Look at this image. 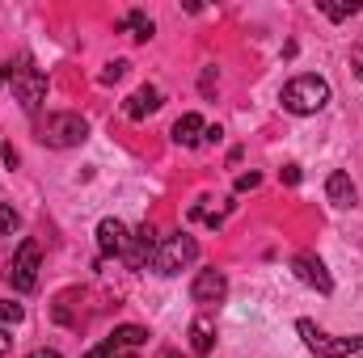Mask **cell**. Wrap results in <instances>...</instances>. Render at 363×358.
<instances>
[{"mask_svg":"<svg viewBox=\"0 0 363 358\" xmlns=\"http://www.w3.org/2000/svg\"><path fill=\"white\" fill-rule=\"evenodd\" d=\"M351 68H355V76L363 81V47H355V51H351Z\"/></svg>","mask_w":363,"mask_h":358,"instance_id":"cell-23","label":"cell"},{"mask_svg":"<svg viewBox=\"0 0 363 358\" xmlns=\"http://www.w3.org/2000/svg\"><path fill=\"white\" fill-rule=\"evenodd\" d=\"M194 258H199L194 236L178 232V236H165V241L157 245V262H152V270H157V274H165V278H174V274H182Z\"/></svg>","mask_w":363,"mask_h":358,"instance_id":"cell-5","label":"cell"},{"mask_svg":"<svg viewBox=\"0 0 363 358\" xmlns=\"http://www.w3.org/2000/svg\"><path fill=\"white\" fill-rule=\"evenodd\" d=\"M296 333L304 337V346L317 358H347V354H359L363 350V337H330L313 321H296Z\"/></svg>","mask_w":363,"mask_h":358,"instance_id":"cell-4","label":"cell"},{"mask_svg":"<svg viewBox=\"0 0 363 358\" xmlns=\"http://www.w3.org/2000/svg\"><path fill=\"white\" fill-rule=\"evenodd\" d=\"M123 30H131V38H135V42H148V38L157 34V25H152V17H148L144 8H131V13L123 17Z\"/></svg>","mask_w":363,"mask_h":358,"instance_id":"cell-15","label":"cell"},{"mask_svg":"<svg viewBox=\"0 0 363 358\" xmlns=\"http://www.w3.org/2000/svg\"><path fill=\"white\" fill-rule=\"evenodd\" d=\"M127 245H131V232L123 219H101L97 224V249L101 258H127Z\"/></svg>","mask_w":363,"mask_h":358,"instance_id":"cell-10","label":"cell"},{"mask_svg":"<svg viewBox=\"0 0 363 358\" xmlns=\"http://www.w3.org/2000/svg\"><path fill=\"white\" fill-rule=\"evenodd\" d=\"M157 245H161V236H157V228L152 224H140L135 232H131V245H127V266L131 270H148L157 262Z\"/></svg>","mask_w":363,"mask_h":358,"instance_id":"cell-7","label":"cell"},{"mask_svg":"<svg viewBox=\"0 0 363 358\" xmlns=\"http://www.w3.org/2000/svg\"><path fill=\"white\" fill-rule=\"evenodd\" d=\"M325 194H330L334 207H355V185H351V178H347L342 169L325 178Z\"/></svg>","mask_w":363,"mask_h":358,"instance_id":"cell-14","label":"cell"},{"mask_svg":"<svg viewBox=\"0 0 363 358\" xmlns=\"http://www.w3.org/2000/svg\"><path fill=\"white\" fill-rule=\"evenodd\" d=\"M85 358H110V346L101 342V346H93V350H89V354H85Z\"/></svg>","mask_w":363,"mask_h":358,"instance_id":"cell-28","label":"cell"},{"mask_svg":"<svg viewBox=\"0 0 363 358\" xmlns=\"http://www.w3.org/2000/svg\"><path fill=\"white\" fill-rule=\"evenodd\" d=\"M38 139L47 148H81L89 139V122L72 110H60V114H47L38 122Z\"/></svg>","mask_w":363,"mask_h":358,"instance_id":"cell-2","label":"cell"},{"mask_svg":"<svg viewBox=\"0 0 363 358\" xmlns=\"http://www.w3.org/2000/svg\"><path fill=\"white\" fill-rule=\"evenodd\" d=\"M279 178L287 181V185H300V169H296V165H283V173H279Z\"/></svg>","mask_w":363,"mask_h":358,"instance_id":"cell-22","label":"cell"},{"mask_svg":"<svg viewBox=\"0 0 363 358\" xmlns=\"http://www.w3.org/2000/svg\"><path fill=\"white\" fill-rule=\"evenodd\" d=\"M321 13H325L330 21H347V17H355V13H359V0H342V4H321Z\"/></svg>","mask_w":363,"mask_h":358,"instance_id":"cell-17","label":"cell"},{"mask_svg":"<svg viewBox=\"0 0 363 358\" xmlns=\"http://www.w3.org/2000/svg\"><path fill=\"white\" fill-rule=\"evenodd\" d=\"M13 350V337H9V329H0V354H9Z\"/></svg>","mask_w":363,"mask_h":358,"instance_id":"cell-27","label":"cell"},{"mask_svg":"<svg viewBox=\"0 0 363 358\" xmlns=\"http://www.w3.org/2000/svg\"><path fill=\"white\" fill-rule=\"evenodd\" d=\"M127 76V59H110L106 68H101V85H118Z\"/></svg>","mask_w":363,"mask_h":358,"instance_id":"cell-19","label":"cell"},{"mask_svg":"<svg viewBox=\"0 0 363 358\" xmlns=\"http://www.w3.org/2000/svg\"><path fill=\"white\" fill-rule=\"evenodd\" d=\"M17 228H21V215H17L9 202H0V236H13Z\"/></svg>","mask_w":363,"mask_h":358,"instance_id":"cell-18","label":"cell"},{"mask_svg":"<svg viewBox=\"0 0 363 358\" xmlns=\"http://www.w3.org/2000/svg\"><path fill=\"white\" fill-rule=\"evenodd\" d=\"M106 346H110V337H106ZM110 358H135V350H123V346H110Z\"/></svg>","mask_w":363,"mask_h":358,"instance_id":"cell-24","label":"cell"},{"mask_svg":"<svg viewBox=\"0 0 363 358\" xmlns=\"http://www.w3.org/2000/svg\"><path fill=\"white\" fill-rule=\"evenodd\" d=\"M144 342H148V329H140V325H118L110 333V346H123V350H140Z\"/></svg>","mask_w":363,"mask_h":358,"instance_id":"cell-16","label":"cell"},{"mask_svg":"<svg viewBox=\"0 0 363 358\" xmlns=\"http://www.w3.org/2000/svg\"><path fill=\"white\" fill-rule=\"evenodd\" d=\"M38 262H43L38 241H21L17 253H13V262H9V270H4L9 287H13V291H34V287H38Z\"/></svg>","mask_w":363,"mask_h":358,"instance_id":"cell-6","label":"cell"},{"mask_svg":"<svg viewBox=\"0 0 363 358\" xmlns=\"http://www.w3.org/2000/svg\"><path fill=\"white\" fill-rule=\"evenodd\" d=\"M26 358H60V350H47V346H38V350H30Z\"/></svg>","mask_w":363,"mask_h":358,"instance_id":"cell-26","label":"cell"},{"mask_svg":"<svg viewBox=\"0 0 363 358\" xmlns=\"http://www.w3.org/2000/svg\"><path fill=\"white\" fill-rule=\"evenodd\" d=\"M325 101H330V85L321 81V76H291L287 85H283V110L287 114H317V110H325Z\"/></svg>","mask_w":363,"mask_h":358,"instance_id":"cell-3","label":"cell"},{"mask_svg":"<svg viewBox=\"0 0 363 358\" xmlns=\"http://www.w3.org/2000/svg\"><path fill=\"white\" fill-rule=\"evenodd\" d=\"M4 81L13 85V97L21 101L26 114H38L43 101H47V76L38 68H30V59H17V64H0Z\"/></svg>","mask_w":363,"mask_h":358,"instance_id":"cell-1","label":"cell"},{"mask_svg":"<svg viewBox=\"0 0 363 358\" xmlns=\"http://www.w3.org/2000/svg\"><path fill=\"white\" fill-rule=\"evenodd\" d=\"M21 316H26V308H21V304H9V299H0V329L17 325Z\"/></svg>","mask_w":363,"mask_h":358,"instance_id":"cell-20","label":"cell"},{"mask_svg":"<svg viewBox=\"0 0 363 358\" xmlns=\"http://www.w3.org/2000/svg\"><path fill=\"white\" fill-rule=\"evenodd\" d=\"M211 346H216V329H211V321H207V316H194V325H190V350H194V358H207L211 354Z\"/></svg>","mask_w":363,"mask_h":358,"instance_id":"cell-13","label":"cell"},{"mask_svg":"<svg viewBox=\"0 0 363 358\" xmlns=\"http://www.w3.org/2000/svg\"><path fill=\"white\" fill-rule=\"evenodd\" d=\"M262 185V173H241L237 178V194H245V190H258Z\"/></svg>","mask_w":363,"mask_h":358,"instance_id":"cell-21","label":"cell"},{"mask_svg":"<svg viewBox=\"0 0 363 358\" xmlns=\"http://www.w3.org/2000/svg\"><path fill=\"white\" fill-rule=\"evenodd\" d=\"M123 110H127V118H131V122H140V118H148L152 110H161V93L152 89V85H144V89H135L131 97H127V105H123Z\"/></svg>","mask_w":363,"mask_h":358,"instance_id":"cell-12","label":"cell"},{"mask_svg":"<svg viewBox=\"0 0 363 358\" xmlns=\"http://www.w3.org/2000/svg\"><path fill=\"white\" fill-rule=\"evenodd\" d=\"M291 270H296V278H300L304 287H313V291H321V295L334 291V278H330V270H325V262H321L317 253H296V258H291Z\"/></svg>","mask_w":363,"mask_h":358,"instance_id":"cell-9","label":"cell"},{"mask_svg":"<svg viewBox=\"0 0 363 358\" xmlns=\"http://www.w3.org/2000/svg\"><path fill=\"white\" fill-rule=\"evenodd\" d=\"M203 135H207L203 114H182L178 122H174V144H178V148H194V144H203Z\"/></svg>","mask_w":363,"mask_h":358,"instance_id":"cell-11","label":"cell"},{"mask_svg":"<svg viewBox=\"0 0 363 358\" xmlns=\"http://www.w3.org/2000/svg\"><path fill=\"white\" fill-rule=\"evenodd\" d=\"M216 89V68H207V72H203V93H211Z\"/></svg>","mask_w":363,"mask_h":358,"instance_id":"cell-25","label":"cell"},{"mask_svg":"<svg viewBox=\"0 0 363 358\" xmlns=\"http://www.w3.org/2000/svg\"><path fill=\"white\" fill-rule=\"evenodd\" d=\"M224 295H228V278L220 270H199L194 274V282H190V299L194 304L216 308V304H224Z\"/></svg>","mask_w":363,"mask_h":358,"instance_id":"cell-8","label":"cell"}]
</instances>
